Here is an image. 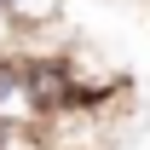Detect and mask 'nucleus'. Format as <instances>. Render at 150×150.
Listing matches in <instances>:
<instances>
[{
    "mask_svg": "<svg viewBox=\"0 0 150 150\" xmlns=\"http://www.w3.org/2000/svg\"><path fill=\"white\" fill-rule=\"evenodd\" d=\"M0 121L12 127H40V104L23 69V52H0Z\"/></svg>",
    "mask_w": 150,
    "mask_h": 150,
    "instance_id": "1",
    "label": "nucleus"
}]
</instances>
